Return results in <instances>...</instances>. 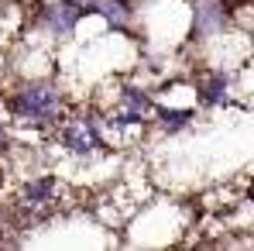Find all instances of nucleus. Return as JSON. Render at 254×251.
Here are the masks:
<instances>
[{"label":"nucleus","instance_id":"obj_2","mask_svg":"<svg viewBox=\"0 0 254 251\" xmlns=\"http://www.w3.org/2000/svg\"><path fill=\"white\" fill-rule=\"evenodd\" d=\"M234 28V0H192L189 3V42L203 45Z\"/></svg>","mask_w":254,"mask_h":251},{"label":"nucleus","instance_id":"obj_7","mask_svg":"<svg viewBox=\"0 0 254 251\" xmlns=\"http://www.w3.org/2000/svg\"><path fill=\"white\" fill-rule=\"evenodd\" d=\"M65 3H69V7H76V10H89V0H65Z\"/></svg>","mask_w":254,"mask_h":251},{"label":"nucleus","instance_id":"obj_1","mask_svg":"<svg viewBox=\"0 0 254 251\" xmlns=\"http://www.w3.org/2000/svg\"><path fill=\"white\" fill-rule=\"evenodd\" d=\"M3 103V117L7 124L17 131H38V134H52L55 124L62 121V114L72 107L69 93L55 83L52 76H38V80H21L10 93L0 96Z\"/></svg>","mask_w":254,"mask_h":251},{"label":"nucleus","instance_id":"obj_8","mask_svg":"<svg viewBox=\"0 0 254 251\" xmlns=\"http://www.w3.org/2000/svg\"><path fill=\"white\" fill-rule=\"evenodd\" d=\"M3 14H7V0H0V17H3Z\"/></svg>","mask_w":254,"mask_h":251},{"label":"nucleus","instance_id":"obj_6","mask_svg":"<svg viewBox=\"0 0 254 251\" xmlns=\"http://www.w3.org/2000/svg\"><path fill=\"white\" fill-rule=\"evenodd\" d=\"M244 200H248V203L254 207V175L248 179V186H244Z\"/></svg>","mask_w":254,"mask_h":251},{"label":"nucleus","instance_id":"obj_4","mask_svg":"<svg viewBox=\"0 0 254 251\" xmlns=\"http://www.w3.org/2000/svg\"><path fill=\"white\" fill-rule=\"evenodd\" d=\"M234 86H237V69H227V66H206L196 83H192V93H196V103L203 110H213V107H223L234 100Z\"/></svg>","mask_w":254,"mask_h":251},{"label":"nucleus","instance_id":"obj_3","mask_svg":"<svg viewBox=\"0 0 254 251\" xmlns=\"http://www.w3.org/2000/svg\"><path fill=\"white\" fill-rule=\"evenodd\" d=\"M86 21L83 10L69 7L65 0H52V3H38V10L31 14V28H38L45 38H52L55 45H65L69 38H76L79 24Z\"/></svg>","mask_w":254,"mask_h":251},{"label":"nucleus","instance_id":"obj_5","mask_svg":"<svg viewBox=\"0 0 254 251\" xmlns=\"http://www.w3.org/2000/svg\"><path fill=\"white\" fill-rule=\"evenodd\" d=\"M192 121H196V107H172L169 100H151L148 124L158 134H182L186 127H192Z\"/></svg>","mask_w":254,"mask_h":251}]
</instances>
